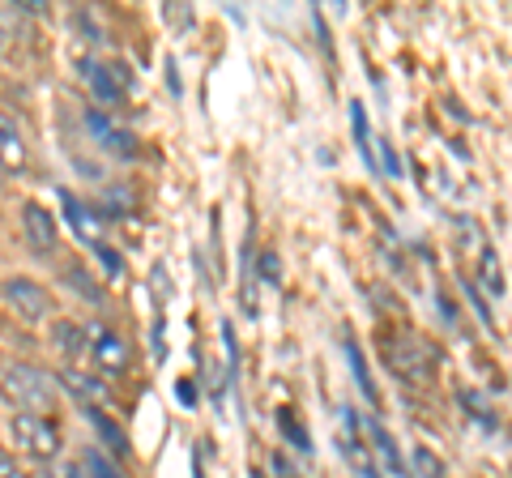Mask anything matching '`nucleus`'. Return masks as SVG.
Returning a JSON list of instances; mask_svg holds the SVG:
<instances>
[{
  "mask_svg": "<svg viewBox=\"0 0 512 478\" xmlns=\"http://www.w3.org/2000/svg\"><path fill=\"white\" fill-rule=\"evenodd\" d=\"M0 393L18 414H47L56 410V376L35 368V363H9L0 372Z\"/></svg>",
  "mask_w": 512,
  "mask_h": 478,
  "instance_id": "f257e3e1",
  "label": "nucleus"
},
{
  "mask_svg": "<svg viewBox=\"0 0 512 478\" xmlns=\"http://www.w3.org/2000/svg\"><path fill=\"white\" fill-rule=\"evenodd\" d=\"M9 432L18 440V449L35 461H52L60 453V432H56L52 419H43V414H13Z\"/></svg>",
  "mask_w": 512,
  "mask_h": 478,
  "instance_id": "f03ea898",
  "label": "nucleus"
},
{
  "mask_svg": "<svg viewBox=\"0 0 512 478\" xmlns=\"http://www.w3.org/2000/svg\"><path fill=\"white\" fill-rule=\"evenodd\" d=\"M0 295H5V304L18 312L22 321H43V316L52 312V295H47L35 278H5L0 282Z\"/></svg>",
  "mask_w": 512,
  "mask_h": 478,
  "instance_id": "7ed1b4c3",
  "label": "nucleus"
},
{
  "mask_svg": "<svg viewBox=\"0 0 512 478\" xmlns=\"http://www.w3.org/2000/svg\"><path fill=\"white\" fill-rule=\"evenodd\" d=\"M389 368H393L397 376H406L410 385H423L427 372H431V346L419 342L414 333H406V342L389 346Z\"/></svg>",
  "mask_w": 512,
  "mask_h": 478,
  "instance_id": "20e7f679",
  "label": "nucleus"
},
{
  "mask_svg": "<svg viewBox=\"0 0 512 478\" xmlns=\"http://www.w3.org/2000/svg\"><path fill=\"white\" fill-rule=\"evenodd\" d=\"M22 231H26V244L35 252H52L56 248V218H52V210H43L39 201L22 205Z\"/></svg>",
  "mask_w": 512,
  "mask_h": 478,
  "instance_id": "39448f33",
  "label": "nucleus"
},
{
  "mask_svg": "<svg viewBox=\"0 0 512 478\" xmlns=\"http://www.w3.org/2000/svg\"><path fill=\"white\" fill-rule=\"evenodd\" d=\"M90 355H94V363H99L103 372H124L128 368V346H124V338H116V333H107V329H90Z\"/></svg>",
  "mask_w": 512,
  "mask_h": 478,
  "instance_id": "423d86ee",
  "label": "nucleus"
},
{
  "mask_svg": "<svg viewBox=\"0 0 512 478\" xmlns=\"http://www.w3.org/2000/svg\"><path fill=\"white\" fill-rule=\"evenodd\" d=\"M86 129L94 133V141H99L103 150H111V154H133V137H128L124 129H116V124H111L107 116L99 107H86Z\"/></svg>",
  "mask_w": 512,
  "mask_h": 478,
  "instance_id": "0eeeda50",
  "label": "nucleus"
},
{
  "mask_svg": "<svg viewBox=\"0 0 512 478\" xmlns=\"http://www.w3.org/2000/svg\"><path fill=\"white\" fill-rule=\"evenodd\" d=\"M26 137L18 129V120H9L5 111H0V167L5 171H22L26 167Z\"/></svg>",
  "mask_w": 512,
  "mask_h": 478,
  "instance_id": "6e6552de",
  "label": "nucleus"
},
{
  "mask_svg": "<svg viewBox=\"0 0 512 478\" xmlns=\"http://www.w3.org/2000/svg\"><path fill=\"white\" fill-rule=\"evenodd\" d=\"M124 69H111V65H99V60H86V82L90 90L99 94L103 103H120V90L128 86V77H120Z\"/></svg>",
  "mask_w": 512,
  "mask_h": 478,
  "instance_id": "1a4fd4ad",
  "label": "nucleus"
},
{
  "mask_svg": "<svg viewBox=\"0 0 512 478\" xmlns=\"http://www.w3.org/2000/svg\"><path fill=\"white\" fill-rule=\"evenodd\" d=\"M56 380H60V385H64V389H69V393H73V397H77V402H82L86 410H94V406H99V402H103V397H107V389L99 385V380H90V376H82V372H77V368H64V372H60Z\"/></svg>",
  "mask_w": 512,
  "mask_h": 478,
  "instance_id": "9d476101",
  "label": "nucleus"
},
{
  "mask_svg": "<svg viewBox=\"0 0 512 478\" xmlns=\"http://www.w3.org/2000/svg\"><path fill=\"white\" fill-rule=\"evenodd\" d=\"M60 201H64V210H69V222L77 227V235H82V239H90V244L99 248V244H103V235H99V218H94L90 210H82V205H77L69 193H60Z\"/></svg>",
  "mask_w": 512,
  "mask_h": 478,
  "instance_id": "9b49d317",
  "label": "nucleus"
},
{
  "mask_svg": "<svg viewBox=\"0 0 512 478\" xmlns=\"http://www.w3.org/2000/svg\"><path fill=\"white\" fill-rule=\"evenodd\" d=\"M367 432H372V440H376V449H380V457H384V466L393 470V478H406V466H402V453H397V444H393V436L384 432V423L380 419H372L367 423Z\"/></svg>",
  "mask_w": 512,
  "mask_h": 478,
  "instance_id": "f8f14e48",
  "label": "nucleus"
},
{
  "mask_svg": "<svg viewBox=\"0 0 512 478\" xmlns=\"http://www.w3.org/2000/svg\"><path fill=\"white\" fill-rule=\"evenodd\" d=\"M52 342L60 346V355H82V350L90 346V333L86 329H77V325H64V321H56L52 325Z\"/></svg>",
  "mask_w": 512,
  "mask_h": 478,
  "instance_id": "ddd939ff",
  "label": "nucleus"
},
{
  "mask_svg": "<svg viewBox=\"0 0 512 478\" xmlns=\"http://www.w3.org/2000/svg\"><path fill=\"white\" fill-rule=\"evenodd\" d=\"M350 129H355L359 154L367 158V167H376V150H372V133H367V107L363 103H350Z\"/></svg>",
  "mask_w": 512,
  "mask_h": 478,
  "instance_id": "4468645a",
  "label": "nucleus"
},
{
  "mask_svg": "<svg viewBox=\"0 0 512 478\" xmlns=\"http://www.w3.org/2000/svg\"><path fill=\"white\" fill-rule=\"evenodd\" d=\"M278 423H282L286 440H295V449H299V453H312V436L303 432V423H299V414H295V410H282V414H278Z\"/></svg>",
  "mask_w": 512,
  "mask_h": 478,
  "instance_id": "2eb2a0df",
  "label": "nucleus"
},
{
  "mask_svg": "<svg viewBox=\"0 0 512 478\" xmlns=\"http://www.w3.org/2000/svg\"><path fill=\"white\" fill-rule=\"evenodd\" d=\"M346 355H350V368H355V380H359L363 397L376 406V385H372V376H367V363H363V355H359V346H355V342H346Z\"/></svg>",
  "mask_w": 512,
  "mask_h": 478,
  "instance_id": "dca6fc26",
  "label": "nucleus"
},
{
  "mask_svg": "<svg viewBox=\"0 0 512 478\" xmlns=\"http://www.w3.org/2000/svg\"><path fill=\"white\" fill-rule=\"evenodd\" d=\"M86 414H90V423H94V427H99V432H103V440L111 444V453H124V436H120V427H111V423H107V414H103L99 406H94V410H86Z\"/></svg>",
  "mask_w": 512,
  "mask_h": 478,
  "instance_id": "f3484780",
  "label": "nucleus"
},
{
  "mask_svg": "<svg viewBox=\"0 0 512 478\" xmlns=\"http://www.w3.org/2000/svg\"><path fill=\"white\" fill-rule=\"evenodd\" d=\"M86 474H90V478H124L116 461L103 457V453H94V449L86 453Z\"/></svg>",
  "mask_w": 512,
  "mask_h": 478,
  "instance_id": "a211bd4d",
  "label": "nucleus"
},
{
  "mask_svg": "<svg viewBox=\"0 0 512 478\" xmlns=\"http://www.w3.org/2000/svg\"><path fill=\"white\" fill-rule=\"evenodd\" d=\"M483 286H487L491 295H504V274H500V261H495L491 252L483 257Z\"/></svg>",
  "mask_w": 512,
  "mask_h": 478,
  "instance_id": "6ab92c4d",
  "label": "nucleus"
},
{
  "mask_svg": "<svg viewBox=\"0 0 512 478\" xmlns=\"http://www.w3.org/2000/svg\"><path fill=\"white\" fill-rule=\"evenodd\" d=\"M414 466H419L423 478H440V474H444V466H440V461L431 457L427 449H414Z\"/></svg>",
  "mask_w": 512,
  "mask_h": 478,
  "instance_id": "aec40b11",
  "label": "nucleus"
},
{
  "mask_svg": "<svg viewBox=\"0 0 512 478\" xmlns=\"http://www.w3.org/2000/svg\"><path fill=\"white\" fill-rule=\"evenodd\" d=\"M69 282H73L82 295H90V299H103V291H99V286L90 282V274H82V269H77V265H69Z\"/></svg>",
  "mask_w": 512,
  "mask_h": 478,
  "instance_id": "412c9836",
  "label": "nucleus"
},
{
  "mask_svg": "<svg viewBox=\"0 0 512 478\" xmlns=\"http://www.w3.org/2000/svg\"><path fill=\"white\" fill-rule=\"evenodd\" d=\"M0 478H26V470H22L9 453H0Z\"/></svg>",
  "mask_w": 512,
  "mask_h": 478,
  "instance_id": "4be33fe9",
  "label": "nucleus"
},
{
  "mask_svg": "<svg viewBox=\"0 0 512 478\" xmlns=\"http://www.w3.org/2000/svg\"><path fill=\"white\" fill-rule=\"evenodd\" d=\"M261 274H265V282H278L282 269H278V257H274V252H265V257H261Z\"/></svg>",
  "mask_w": 512,
  "mask_h": 478,
  "instance_id": "5701e85b",
  "label": "nucleus"
},
{
  "mask_svg": "<svg viewBox=\"0 0 512 478\" xmlns=\"http://www.w3.org/2000/svg\"><path fill=\"white\" fill-rule=\"evenodd\" d=\"M384 171H389V175H397V171H402V163H397L393 146H384Z\"/></svg>",
  "mask_w": 512,
  "mask_h": 478,
  "instance_id": "b1692460",
  "label": "nucleus"
},
{
  "mask_svg": "<svg viewBox=\"0 0 512 478\" xmlns=\"http://www.w3.org/2000/svg\"><path fill=\"white\" fill-rule=\"evenodd\" d=\"M180 402H197V385H192V380H180Z\"/></svg>",
  "mask_w": 512,
  "mask_h": 478,
  "instance_id": "393cba45",
  "label": "nucleus"
},
{
  "mask_svg": "<svg viewBox=\"0 0 512 478\" xmlns=\"http://www.w3.org/2000/svg\"><path fill=\"white\" fill-rule=\"evenodd\" d=\"M47 478H77V470L73 466H52V470H47Z\"/></svg>",
  "mask_w": 512,
  "mask_h": 478,
  "instance_id": "a878e982",
  "label": "nucleus"
},
{
  "mask_svg": "<svg viewBox=\"0 0 512 478\" xmlns=\"http://www.w3.org/2000/svg\"><path fill=\"white\" fill-rule=\"evenodd\" d=\"M5 180H9V171H5V167H0V193H5Z\"/></svg>",
  "mask_w": 512,
  "mask_h": 478,
  "instance_id": "bb28decb",
  "label": "nucleus"
}]
</instances>
